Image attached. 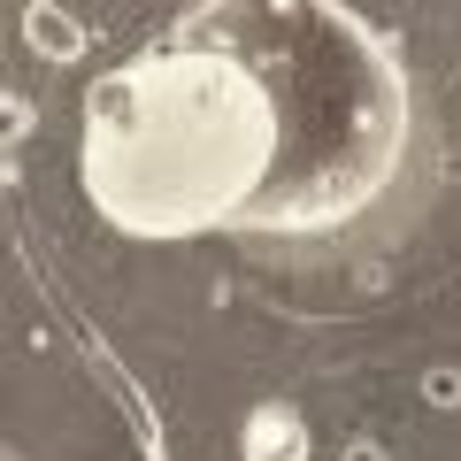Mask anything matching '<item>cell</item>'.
Masks as SVG:
<instances>
[{
    "mask_svg": "<svg viewBox=\"0 0 461 461\" xmlns=\"http://www.w3.org/2000/svg\"><path fill=\"white\" fill-rule=\"evenodd\" d=\"M177 23L239 47L285 123V162L254 239H323L393 193L415 139L400 54L346 0H193Z\"/></svg>",
    "mask_w": 461,
    "mask_h": 461,
    "instance_id": "obj_2",
    "label": "cell"
},
{
    "mask_svg": "<svg viewBox=\"0 0 461 461\" xmlns=\"http://www.w3.org/2000/svg\"><path fill=\"white\" fill-rule=\"evenodd\" d=\"M23 32H32V47L39 54H54V62H77L85 54V39H77V23L54 8V0H32V16H23Z\"/></svg>",
    "mask_w": 461,
    "mask_h": 461,
    "instance_id": "obj_3",
    "label": "cell"
},
{
    "mask_svg": "<svg viewBox=\"0 0 461 461\" xmlns=\"http://www.w3.org/2000/svg\"><path fill=\"white\" fill-rule=\"evenodd\" d=\"M277 162L285 123L262 69L193 23H169V39L93 77L77 115V185L123 239L254 230Z\"/></svg>",
    "mask_w": 461,
    "mask_h": 461,
    "instance_id": "obj_1",
    "label": "cell"
}]
</instances>
